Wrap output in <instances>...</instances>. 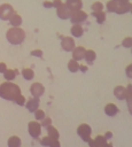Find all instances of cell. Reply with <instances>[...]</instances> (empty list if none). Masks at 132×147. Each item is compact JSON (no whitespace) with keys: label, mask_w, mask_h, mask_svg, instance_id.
Returning <instances> with one entry per match:
<instances>
[{"label":"cell","mask_w":132,"mask_h":147,"mask_svg":"<svg viewBox=\"0 0 132 147\" xmlns=\"http://www.w3.org/2000/svg\"><path fill=\"white\" fill-rule=\"evenodd\" d=\"M21 94V88L17 84L13 82H3L0 84V98L7 101H15V99Z\"/></svg>","instance_id":"obj_1"},{"label":"cell","mask_w":132,"mask_h":147,"mask_svg":"<svg viewBox=\"0 0 132 147\" xmlns=\"http://www.w3.org/2000/svg\"><path fill=\"white\" fill-rule=\"evenodd\" d=\"M26 33L21 26H11L6 31V39L11 45H21L25 40Z\"/></svg>","instance_id":"obj_2"},{"label":"cell","mask_w":132,"mask_h":147,"mask_svg":"<svg viewBox=\"0 0 132 147\" xmlns=\"http://www.w3.org/2000/svg\"><path fill=\"white\" fill-rule=\"evenodd\" d=\"M77 134H78V137H79L83 141L87 142V141L91 139L92 127H91L88 124H86V123H81V124H79L78 127H77Z\"/></svg>","instance_id":"obj_3"},{"label":"cell","mask_w":132,"mask_h":147,"mask_svg":"<svg viewBox=\"0 0 132 147\" xmlns=\"http://www.w3.org/2000/svg\"><path fill=\"white\" fill-rule=\"evenodd\" d=\"M87 17H88V14H87L86 11L79 9V10L71 11L69 20H70V22H71L72 24H80V23L85 22V21L87 20Z\"/></svg>","instance_id":"obj_4"},{"label":"cell","mask_w":132,"mask_h":147,"mask_svg":"<svg viewBox=\"0 0 132 147\" xmlns=\"http://www.w3.org/2000/svg\"><path fill=\"white\" fill-rule=\"evenodd\" d=\"M90 147H114L112 144L108 142V140L104 138V136H96L94 139H90L87 141Z\"/></svg>","instance_id":"obj_5"},{"label":"cell","mask_w":132,"mask_h":147,"mask_svg":"<svg viewBox=\"0 0 132 147\" xmlns=\"http://www.w3.org/2000/svg\"><path fill=\"white\" fill-rule=\"evenodd\" d=\"M41 125L38 121H31L29 122L28 124V131H29V134L33 138V139H38L41 134Z\"/></svg>","instance_id":"obj_6"},{"label":"cell","mask_w":132,"mask_h":147,"mask_svg":"<svg viewBox=\"0 0 132 147\" xmlns=\"http://www.w3.org/2000/svg\"><path fill=\"white\" fill-rule=\"evenodd\" d=\"M14 13H15V10L10 3L0 5V20L1 21H8Z\"/></svg>","instance_id":"obj_7"},{"label":"cell","mask_w":132,"mask_h":147,"mask_svg":"<svg viewBox=\"0 0 132 147\" xmlns=\"http://www.w3.org/2000/svg\"><path fill=\"white\" fill-rule=\"evenodd\" d=\"M76 47V41L73 39V37H63L61 39V48L64 52H72V49Z\"/></svg>","instance_id":"obj_8"},{"label":"cell","mask_w":132,"mask_h":147,"mask_svg":"<svg viewBox=\"0 0 132 147\" xmlns=\"http://www.w3.org/2000/svg\"><path fill=\"white\" fill-rule=\"evenodd\" d=\"M30 93L32 96H36V98H40L44 93H45V87L41 83H32L31 86H30Z\"/></svg>","instance_id":"obj_9"},{"label":"cell","mask_w":132,"mask_h":147,"mask_svg":"<svg viewBox=\"0 0 132 147\" xmlns=\"http://www.w3.org/2000/svg\"><path fill=\"white\" fill-rule=\"evenodd\" d=\"M70 14H71V10L68 8V6L65 3H62L60 7L56 8V15L60 20H69L70 17Z\"/></svg>","instance_id":"obj_10"},{"label":"cell","mask_w":132,"mask_h":147,"mask_svg":"<svg viewBox=\"0 0 132 147\" xmlns=\"http://www.w3.org/2000/svg\"><path fill=\"white\" fill-rule=\"evenodd\" d=\"M39 105H40V101H39V98H36V96H31L26 100L25 102V107L28 109V111L30 113H34L38 108H39Z\"/></svg>","instance_id":"obj_11"},{"label":"cell","mask_w":132,"mask_h":147,"mask_svg":"<svg viewBox=\"0 0 132 147\" xmlns=\"http://www.w3.org/2000/svg\"><path fill=\"white\" fill-rule=\"evenodd\" d=\"M131 8H132V3L130 2V0H118V9L116 14L122 15V14L130 13Z\"/></svg>","instance_id":"obj_12"},{"label":"cell","mask_w":132,"mask_h":147,"mask_svg":"<svg viewBox=\"0 0 132 147\" xmlns=\"http://www.w3.org/2000/svg\"><path fill=\"white\" fill-rule=\"evenodd\" d=\"M125 101L127 110L130 115H132V84H127V86H125Z\"/></svg>","instance_id":"obj_13"},{"label":"cell","mask_w":132,"mask_h":147,"mask_svg":"<svg viewBox=\"0 0 132 147\" xmlns=\"http://www.w3.org/2000/svg\"><path fill=\"white\" fill-rule=\"evenodd\" d=\"M85 52H86V48L85 47H83V46H76L72 49V59H75L78 62L81 61V60H84Z\"/></svg>","instance_id":"obj_14"},{"label":"cell","mask_w":132,"mask_h":147,"mask_svg":"<svg viewBox=\"0 0 132 147\" xmlns=\"http://www.w3.org/2000/svg\"><path fill=\"white\" fill-rule=\"evenodd\" d=\"M118 111H119L118 107H117L115 103H112V102H109V103H107V105L104 106V114H106L107 116L112 117V116L117 115Z\"/></svg>","instance_id":"obj_15"},{"label":"cell","mask_w":132,"mask_h":147,"mask_svg":"<svg viewBox=\"0 0 132 147\" xmlns=\"http://www.w3.org/2000/svg\"><path fill=\"white\" fill-rule=\"evenodd\" d=\"M64 3L68 6V8L71 11L79 10L83 8V0H65Z\"/></svg>","instance_id":"obj_16"},{"label":"cell","mask_w":132,"mask_h":147,"mask_svg":"<svg viewBox=\"0 0 132 147\" xmlns=\"http://www.w3.org/2000/svg\"><path fill=\"white\" fill-rule=\"evenodd\" d=\"M70 33L73 38H80L84 34V29L81 24H72L70 28Z\"/></svg>","instance_id":"obj_17"},{"label":"cell","mask_w":132,"mask_h":147,"mask_svg":"<svg viewBox=\"0 0 132 147\" xmlns=\"http://www.w3.org/2000/svg\"><path fill=\"white\" fill-rule=\"evenodd\" d=\"M8 21H9V24H10L11 26H21L22 23H23L22 16H21L20 14H17V13H14V14L10 16V18H9Z\"/></svg>","instance_id":"obj_18"},{"label":"cell","mask_w":132,"mask_h":147,"mask_svg":"<svg viewBox=\"0 0 132 147\" xmlns=\"http://www.w3.org/2000/svg\"><path fill=\"white\" fill-rule=\"evenodd\" d=\"M114 95L118 100H125V86L123 85H117L114 88Z\"/></svg>","instance_id":"obj_19"},{"label":"cell","mask_w":132,"mask_h":147,"mask_svg":"<svg viewBox=\"0 0 132 147\" xmlns=\"http://www.w3.org/2000/svg\"><path fill=\"white\" fill-rule=\"evenodd\" d=\"M2 75H3V78L7 82H13L16 78V76L18 75V71L16 69H7Z\"/></svg>","instance_id":"obj_20"},{"label":"cell","mask_w":132,"mask_h":147,"mask_svg":"<svg viewBox=\"0 0 132 147\" xmlns=\"http://www.w3.org/2000/svg\"><path fill=\"white\" fill-rule=\"evenodd\" d=\"M7 145H8V147H21L22 146V140L17 136H11V137L8 138Z\"/></svg>","instance_id":"obj_21"},{"label":"cell","mask_w":132,"mask_h":147,"mask_svg":"<svg viewBox=\"0 0 132 147\" xmlns=\"http://www.w3.org/2000/svg\"><path fill=\"white\" fill-rule=\"evenodd\" d=\"M96 59V53L95 51L93 49H86L85 52V56H84V60L87 62V64H92Z\"/></svg>","instance_id":"obj_22"},{"label":"cell","mask_w":132,"mask_h":147,"mask_svg":"<svg viewBox=\"0 0 132 147\" xmlns=\"http://www.w3.org/2000/svg\"><path fill=\"white\" fill-rule=\"evenodd\" d=\"M91 15H92L93 17H95L96 23H99V24L104 23V21H106V18H107V15H106V13H104L103 10H101V11H92Z\"/></svg>","instance_id":"obj_23"},{"label":"cell","mask_w":132,"mask_h":147,"mask_svg":"<svg viewBox=\"0 0 132 147\" xmlns=\"http://www.w3.org/2000/svg\"><path fill=\"white\" fill-rule=\"evenodd\" d=\"M79 62L78 61H76L75 59H71V60H69V62H68V70L70 71V72H72V74H75V72H77V71H79Z\"/></svg>","instance_id":"obj_24"},{"label":"cell","mask_w":132,"mask_h":147,"mask_svg":"<svg viewBox=\"0 0 132 147\" xmlns=\"http://www.w3.org/2000/svg\"><path fill=\"white\" fill-rule=\"evenodd\" d=\"M106 9L109 11V13H115L117 11L118 9V1H115V0H109L107 3H106Z\"/></svg>","instance_id":"obj_25"},{"label":"cell","mask_w":132,"mask_h":147,"mask_svg":"<svg viewBox=\"0 0 132 147\" xmlns=\"http://www.w3.org/2000/svg\"><path fill=\"white\" fill-rule=\"evenodd\" d=\"M21 74H22V76H23V78H24L25 80H31V79H33V77H34V71H33L32 69H30V68H24V69H22Z\"/></svg>","instance_id":"obj_26"},{"label":"cell","mask_w":132,"mask_h":147,"mask_svg":"<svg viewBox=\"0 0 132 147\" xmlns=\"http://www.w3.org/2000/svg\"><path fill=\"white\" fill-rule=\"evenodd\" d=\"M46 130H47V136H48V137H51L52 139H59V138H60L59 130H57L56 127H54L53 125L48 126Z\"/></svg>","instance_id":"obj_27"},{"label":"cell","mask_w":132,"mask_h":147,"mask_svg":"<svg viewBox=\"0 0 132 147\" xmlns=\"http://www.w3.org/2000/svg\"><path fill=\"white\" fill-rule=\"evenodd\" d=\"M103 8H104V5H103L101 1H95V2H93V5L91 6L92 11H101V10H103Z\"/></svg>","instance_id":"obj_28"},{"label":"cell","mask_w":132,"mask_h":147,"mask_svg":"<svg viewBox=\"0 0 132 147\" xmlns=\"http://www.w3.org/2000/svg\"><path fill=\"white\" fill-rule=\"evenodd\" d=\"M40 125H41V127L47 129L48 126L52 125V118L48 117V116H45V118H42V119L40 121Z\"/></svg>","instance_id":"obj_29"},{"label":"cell","mask_w":132,"mask_h":147,"mask_svg":"<svg viewBox=\"0 0 132 147\" xmlns=\"http://www.w3.org/2000/svg\"><path fill=\"white\" fill-rule=\"evenodd\" d=\"M33 114H34V118H36V121H41V119L45 118V116H46V115H45V111H44L42 109H39V108H38Z\"/></svg>","instance_id":"obj_30"},{"label":"cell","mask_w":132,"mask_h":147,"mask_svg":"<svg viewBox=\"0 0 132 147\" xmlns=\"http://www.w3.org/2000/svg\"><path fill=\"white\" fill-rule=\"evenodd\" d=\"M122 46L124 48H131L132 47V37H125L122 40Z\"/></svg>","instance_id":"obj_31"},{"label":"cell","mask_w":132,"mask_h":147,"mask_svg":"<svg viewBox=\"0 0 132 147\" xmlns=\"http://www.w3.org/2000/svg\"><path fill=\"white\" fill-rule=\"evenodd\" d=\"M15 103H17L18 106H24L25 105V102H26V99H25V96L21 93L16 99H15V101H14Z\"/></svg>","instance_id":"obj_32"},{"label":"cell","mask_w":132,"mask_h":147,"mask_svg":"<svg viewBox=\"0 0 132 147\" xmlns=\"http://www.w3.org/2000/svg\"><path fill=\"white\" fill-rule=\"evenodd\" d=\"M51 140H52V138H51V137H48V136H46V137H44V138H41V139H40V144H41L42 146H45V147H49Z\"/></svg>","instance_id":"obj_33"},{"label":"cell","mask_w":132,"mask_h":147,"mask_svg":"<svg viewBox=\"0 0 132 147\" xmlns=\"http://www.w3.org/2000/svg\"><path fill=\"white\" fill-rule=\"evenodd\" d=\"M125 75L127 78H131L132 79V63L129 64L126 68H125Z\"/></svg>","instance_id":"obj_34"},{"label":"cell","mask_w":132,"mask_h":147,"mask_svg":"<svg viewBox=\"0 0 132 147\" xmlns=\"http://www.w3.org/2000/svg\"><path fill=\"white\" fill-rule=\"evenodd\" d=\"M31 55L36 57H42V51L41 49H33L31 51Z\"/></svg>","instance_id":"obj_35"},{"label":"cell","mask_w":132,"mask_h":147,"mask_svg":"<svg viewBox=\"0 0 132 147\" xmlns=\"http://www.w3.org/2000/svg\"><path fill=\"white\" fill-rule=\"evenodd\" d=\"M49 147H61V142L59 141V139H52Z\"/></svg>","instance_id":"obj_36"},{"label":"cell","mask_w":132,"mask_h":147,"mask_svg":"<svg viewBox=\"0 0 132 147\" xmlns=\"http://www.w3.org/2000/svg\"><path fill=\"white\" fill-rule=\"evenodd\" d=\"M52 3H53V8H57V7H60L63 2H62V0H53Z\"/></svg>","instance_id":"obj_37"},{"label":"cell","mask_w":132,"mask_h":147,"mask_svg":"<svg viewBox=\"0 0 132 147\" xmlns=\"http://www.w3.org/2000/svg\"><path fill=\"white\" fill-rule=\"evenodd\" d=\"M7 64L5 62H0V74H3L6 70H7Z\"/></svg>","instance_id":"obj_38"},{"label":"cell","mask_w":132,"mask_h":147,"mask_svg":"<svg viewBox=\"0 0 132 147\" xmlns=\"http://www.w3.org/2000/svg\"><path fill=\"white\" fill-rule=\"evenodd\" d=\"M42 6H44L45 8H53L52 1H44V2H42Z\"/></svg>","instance_id":"obj_39"},{"label":"cell","mask_w":132,"mask_h":147,"mask_svg":"<svg viewBox=\"0 0 132 147\" xmlns=\"http://www.w3.org/2000/svg\"><path fill=\"white\" fill-rule=\"evenodd\" d=\"M103 136H104V138H106L107 140H110V139L112 138V132H110V131H107V132H106Z\"/></svg>","instance_id":"obj_40"},{"label":"cell","mask_w":132,"mask_h":147,"mask_svg":"<svg viewBox=\"0 0 132 147\" xmlns=\"http://www.w3.org/2000/svg\"><path fill=\"white\" fill-rule=\"evenodd\" d=\"M87 65H83V64H80L79 65V71H81V72H86L87 71Z\"/></svg>","instance_id":"obj_41"},{"label":"cell","mask_w":132,"mask_h":147,"mask_svg":"<svg viewBox=\"0 0 132 147\" xmlns=\"http://www.w3.org/2000/svg\"><path fill=\"white\" fill-rule=\"evenodd\" d=\"M130 13H131V14H132V8H131V9H130Z\"/></svg>","instance_id":"obj_42"},{"label":"cell","mask_w":132,"mask_h":147,"mask_svg":"<svg viewBox=\"0 0 132 147\" xmlns=\"http://www.w3.org/2000/svg\"><path fill=\"white\" fill-rule=\"evenodd\" d=\"M131 53H132V47H131Z\"/></svg>","instance_id":"obj_43"},{"label":"cell","mask_w":132,"mask_h":147,"mask_svg":"<svg viewBox=\"0 0 132 147\" xmlns=\"http://www.w3.org/2000/svg\"><path fill=\"white\" fill-rule=\"evenodd\" d=\"M115 1H118V0H115Z\"/></svg>","instance_id":"obj_44"}]
</instances>
